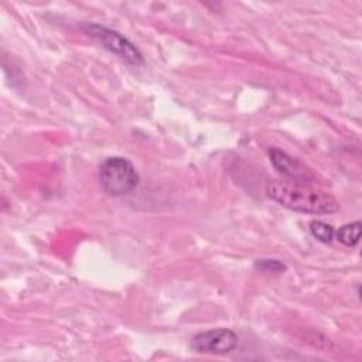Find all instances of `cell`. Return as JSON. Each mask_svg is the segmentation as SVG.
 <instances>
[{"mask_svg": "<svg viewBox=\"0 0 362 362\" xmlns=\"http://www.w3.org/2000/svg\"><path fill=\"white\" fill-rule=\"evenodd\" d=\"M256 267H259L264 272H272V273H281L286 269V266L281 262L274 260V259H263L256 263Z\"/></svg>", "mask_w": 362, "mask_h": 362, "instance_id": "ba28073f", "label": "cell"}, {"mask_svg": "<svg viewBox=\"0 0 362 362\" xmlns=\"http://www.w3.org/2000/svg\"><path fill=\"white\" fill-rule=\"evenodd\" d=\"M269 157L273 164V167L281 173L283 175L291 178V181L301 182V184H310L315 180L311 170H308L300 160L294 158L288 153L273 147L269 150Z\"/></svg>", "mask_w": 362, "mask_h": 362, "instance_id": "5b68a950", "label": "cell"}, {"mask_svg": "<svg viewBox=\"0 0 362 362\" xmlns=\"http://www.w3.org/2000/svg\"><path fill=\"white\" fill-rule=\"evenodd\" d=\"M82 28L90 37L98 40L106 49L116 54L123 61H126L129 64H133V65L143 64L141 52L126 37H123L117 31L102 27L99 24H90V23L85 24Z\"/></svg>", "mask_w": 362, "mask_h": 362, "instance_id": "3957f363", "label": "cell"}, {"mask_svg": "<svg viewBox=\"0 0 362 362\" xmlns=\"http://www.w3.org/2000/svg\"><path fill=\"white\" fill-rule=\"evenodd\" d=\"M99 181L102 189L112 195L120 197L133 191L139 182V174L132 161L124 157H107L99 167Z\"/></svg>", "mask_w": 362, "mask_h": 362, "instance_id": "7a4b0ae2", "label": "cell"}, {"mask_svg": "<svg viewBox=\"0 0 362 362\" xmlns=\"http://www.w3.org/2000/svg\"><path fill=\"white\" fill-rule=\"evenodd\" d=\"M267 195L291 211L325 215L339 209V204L329 192L314 188L310 184L274 180L266 185Z\"/></svg>", "mask_w": 362, "mask_h": 362, "instance_id": "6da1fadb", "label": "cell"}, {"mask_svg": "<svg viewBox=\"0 0 362 362\" xmlns=\"http://www.w3.org/2000/svg\"><path fill=\"white\" fill-rule=\"evenodd\" d=\"M359 235H361V222L359 221L346 223V225L341 226L339 230L337 232L338 240L348 247H354L359 242Z\"/></svg>", "mask_w": 362, "mask_h": 362, "instance_id": "8992f818", "label": "cell"}, {"mask_svg": "<svg viewBox=\"0 0 362 362\" xmlns=\"http://www.w3.org/2000/svg\"><path fill=\"white\" fill-rule=\"evenodd\" d=\"M238 345V337L232 329L214 328L198 332L191 341V348L199 354L223 355L235 349Z\"/></svg>", "mask_w": 362, "mask_h": 362, "instance_id": "277c9868", "label": "cell"}, {"mask_svg": "<svg viewBox=\"0 0 362 362\" xmlns=\"http://www.w3.org/2000/svg\"><path fill=\"white\" fill-rule=\"evenodd\" d=\"M310 230L314 238H317L321 242H331L334 238V228L328 223H324L321 221H313L310 223Z\"/></svg>", "mask_w": 362, "mask_h": 362, "instance_id": "52a82bcc", "label": "cell"}]
</instances>
